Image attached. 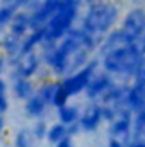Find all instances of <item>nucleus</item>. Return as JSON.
I'll return each instance as SVG.
<instances>
[{"mask_svg":"<svg viewBox=\"0 0 145 147\" xmlns=\"http://www.w3.org/2000/svg\"><path fill=\"white\" fill-rule=\"evenodd\" d=\"M43 63L50 74L62 79L87 65L92 60V53L99 46V39L85 33L80 26L72 28L56 43H44Z\"/></svg>","mask_w":145,"mask_h":147,"instance_id":"obj_1","label":"nucleus"},{"mask_svg":"<svg viewBox=\"0 0 145 147\" xmlns=\"http://www.w3.org/2000/svg\"><path fill=\"white\" fill-rule=\"evenodd\" d=\"M99 63L103 70L109 72L114 77L133 79L137 72L145 65V53L140 43L137 41L104 53L103 57H99Z\"/></svg>","mask_w":145,"mask_h":147,"instance_id":"obj_2","label":"nucleus"},{"mask_svg":"<svg viewBox=\"0 0 145 147\" xmlns=\"http://www.w3.org/2000/svg\"><path fill=\"white\" fill-rule=\"evenodd\" d=\"M119 21V5L113 0H94L87 3L85 12L80 17V28L91 36L101 41Z\"/></svg>","mask_w":145,"mask_h":147,"instance_id":"obj_3","label":"nucleus"},{"mask_svg":"<svg viewBox=\"0 0 145 147\" xmlns=\"http://www.w3.org/2000/svg\"><path fill=\"white\" fill-rule=\"evenodd\" d=\"M82 3H84L82 0H65L63 2V5L56 10V14L44 26V33H46L44 43H56L72 28H75V22L80 16Z\"/></svg>","mask_w":145,"mask_h":147,"instance_id":"obj_4","label":"nucleus"},{"mask_svg":"<svg viewBox=\"0 0 145 147\" xmlns=\"http://www.w3.org/2000/svg\"><path fill=\"white\" fill-rule=\"evenodd\" d=\"M101 69V63H99V58H92L87 65H84L82 69L75 70V72L68 74L65 77L60 79V87L65 91V94L68 98L73 96H79V94H84L92 75Z\"/></svg>","mask_w":145,"mask_h":147,"instance_id":"obj_5","label":"nucleus"},{"mask_svg":"<svg viewBox=\"0 0 145 147\" xmlns=\"http://www.w3.org/2000/svg\"><path fill=\"white\" fill-rule=\"evenodd\" d=\"M9 65H10L12 79L14 77H29V79H34L36 74L39 72V69H41V65H43V57L38 53V50L36 51H29V53L19 55Z\"/></svg>","mask_w":145,"mask_h":147,"instance_id":"obj_6","label":"nucleus"},{"mask_svg":"<svg viewBox=\"0 0 145 147\" xmlns=\"http://www.w3.org/2000/svg\"><path fill=\"white\" fill-rule=\"evenodd\" d=\"M108 132L111 137H118L125 142L133 139V111L126 106H121L114 120L108 123Z\"/></svg>","mask_w":145,"mask_h":147,"instance_id":"obj_7","label":"nucleus"},{"mask_svg":"<svg viewBox=\"0 0 145 147\" xmlns=\"http://www.w3.org/2000/svg\"><path fill=\"white\" fill-rule=\"evenodd\" d=\"M119 28L123 31H126L130 36L137 41H140V38L145 33V9L144 7H133L130 9L119 22Z\"/></svg>","mask_w":145,"mask_h":147,"instance_id":"obj_8","label":"nucleus"},{"mask_svg":"<svg viewBox=\"0 0 145 147\" xmlns=\"http://www.w3.org/2000/svg\"><path fill=\"white\" fill-rule=\"evenodd\" d=\"M114 82H116L114 75H111L109 72L101 69V70H97L92 75V79H91V82H89V86H87V89H85L84 94H85V98L89 101H97L99 103V99L103 98V94L108 91Z\"/></svg>","mask_w":145,"mask_h":147,"instance_id":"obj_9","label":"nucleus"},{"mask_svg":"<svg viewBox=\"0 0 145 147\" xmlns=\"http://www.w3.org/2000/svg\"><path fill=\"white\" fill-rule=\"evenodd\" d=\"M103 123H104V118H103V106H101V103L92 101L85 110H82L80 118H79V125H80L82 132L94 134V132L99 130V127Z\"/></svg>","mask_w":145,"mask_h":147,"instance_id":"obj_10","label":"nucleus"},{"mask_svg":"<svg viewBox=\"0 0 145 147\" xmlns=\"http://www.w3.org/2000/svg\"><path fill=\"white\" fill-rule=\"evenodd\" d=\"M130 43H137V39H133L126 31H123L121 28H113L108 34H104V36L101 38L99 46H97V53H99V57H103L104 53L113 51L116 48H121V46H126Z\"/></svg>","mask_w":145,"mask_h":147,"instance_id":"obj_11","label":"nucleus"},{"mask_svg":"<svg viewBox=\"0 0 145 147\" xmlns=\"http://www.w3.org/2000/svg\"><path fill=\"white\" fill-rule=\"evenodd\" d=\"M63 2L65 0H41L38 7L31 12V29L46 26V22L56 14V10L63 5Z\"/></svg>","mask_w":145,"mask_h":147,"instance_id":"obj_12","label":"nucleus"},{"mask_svg":"<svg viewBox=\"0 0 145 147\" xmlns=\"http://www.w3.org/2000/svg\"><path fill=\"white\" fill-rule=\"evenodd\" d=\"M128 87H130V84H126V82H114L108 91L103 94V98L99 99V103L101 105H113L116 108L125 106Z\"/></svg>","mask_w":145,"mask_h":147,"instance_id":"obj_13","label":"nucleus"},{"mask_svg":"<svg viewBox=\"0 0 145 147\" xmlns=\"http://www.w3.org/2000/svg\"><path fill=\"white\" fill-rule=\"evenodd\" d=\"M36 87L38 86L34 84V80L29 79V77H14V79H12V86H10L12 94H14L19 101L29 99V98L36 92Z\"/></svg>","mask_w":145,"mask_h":147,"instance_id":"obj_14","label":"nucleus"},{"mask_svg":"<svg viewBox=\"0 0 145 147\" xmlns=\"http://www.w3.org/2000/svg\"><path fill=\"white\" fill-rule=\"evenodd\" d=\"M125 106L130 108L133 111H138L145 108V86L142 84H137L132 80L130 87H128V92H126V99H125Z\"/></svg>","mask_w":145,"mask_h":147,"instance_id":"obj_15","label":"nucleus"},{"mask_svg":"<svg viewBox=\"0 0 145 147\" xmlns=\"http://www.w3.org/2000/svg\"><path fill=\"white\" fill-rule=\"evenodd\" d=\"M44 39H46L44 26H43V28H34V29H31L26 36L22 38V43H21V53H19V55L29 53V51H36L39 46L44 45Z\"/></svg>","mask_w":145,"mask_h":147,"instance_id":"obj_16","label":"nucleus"},{"mask_svg":"<svg viewBox=\"0 0 145 147\" xmlns=\"http://www.w3.org/2000/svg\"><path fill=\"white\" fill-rule=\"evenodd\" d=\"M21 43H22V38L17 36V34H14V33H10V31H7V33L3 34V38L0 39L2 51L5 53L9 63L19 57V53H21Z\"/></svg>","mask_w":145,"mask_h":147,"instance_id":"obj_17","label":"nucleus"},{"mask_svg":"<svg viewBox=\"0 0 145 147\" xmlns=\"http://www.w3.org/2000/svg\"><path fill=\"white\" fill-rule=\"evenodd\" d=\"M48 106H50V105H48L38 92H34L29 99L24 101V113H26L28 118L38 120V118H43V116H44Z\"/></svg>","mask_w":145,"mask_h":147,"instance_id":"obj_18","label":"nucleus"},{"mask_svg":"<svg viewBox=\"0 0 145 147\" xmlns=\"http://www.w3.org/2000/svg\"><path fill=\"white\" fill-rule=\"evenodd\" d=\"M9 31L17 34V36L24 38L29 31H31V12H26L22 9H19L9 26Z\"/></svg>","mask_w":145,"mask_h":147,"instance_id":"obj_19","label":"nucleus"},{"mask_svg":"<svg viewBox=\"0 0 145 147\" xmlns=\"http://www.w3.org/2000/svg\"><path fill=\"white\" fill-rule=\"evenodd\" d=\"M60 87V79H46L43 82H39L36 87V92L51 106L53 105V99H55V94Z\"/></svg>","mask_w":145,"mask_h":147,"instance_id":"obj_20","label":"nucleus"},{"mask_svg":"<svg viewBox=\"0 0 145 147\" xmlns=\"http://www.w3.org/2000/svg\"><path fill=\"white\" fill-rule=\"evenodd\" d=\"M80 108L79 106H73V105H63L62 108H56V116H58V121L65 123V125H72L77 123L79 118H80Z\"/></svg>","mask_w":145,"mask_h":147,"instance_id":"obj_21","label":"nucleus"},{"mask_svg":"<svg viewBox=\"0 0 145 147\" xmlns=\"http://www.w3.org/2000/svg\"><path fill=\"white\" fill-rule=\"evenodd\" d=\"M68 135V125L62 123V121H55L48 127V134H46V142L50 146H55L56 142H60L63 137Z\"/></svg>","mask_w":145,"mask_h":147,"instance_id":"obj_22","label":"nucleus"},{"mask_svg":"<svg viewBox=\"0 0 145 147\" xmlns=\"http://www.w3.org/2000/svg\"><path fill=\"white\" fill-rule=\"evenodd\" d=\"M34 140H36V139H34L31 128H28V127L19 128V130L14 134V139H12L14 147H33L34 146Z\"/></svg>","mask_w":145,"mask_h":147,"instance_id":"obj_23","label":"nucleus"},{"mask_svg":"<svg viewBox=\"0 0 145 147\" xmlns=\"http://www.w3.org/2000/svg\"><path fill=\"white\" fill-rule=\"evenodd\" d=\"M17 10H19V7L12 5V3H2L0 5V33L10 26V22H12Z\"/></svg>","mask_w":145,"mask_h":147,"instance_id":"obj_24","label":"nucleus"},{"mask_svg":"<svg viewBox=\"0 0 145 147\" xmlns=\"http://www.w3.org/2000/svg\"><path fill=\"white\" fill-rule=\"evenodd\" d=\"M48 127H50V125L46 123L44 118H38V120H34V125L31 127V132H33V135H34L36 140H46Z\"/></svg>","mask_w":145,"mask_h":147,"instance_id":"obj_25","label":"nucleus"},{"mask_svg":"<svg viewBox=\"0 0 145 147\" xmlns=\"http://www.w3.org/2000/svg\"><path fill=\"white\" fill-rule=\"evenodd\" d=\"M101 106H103V118H104V123L113 121L119 108H116V106H113V105H101Z\"/></svg>","mask_w":145,"mask_h":147,"instance_id":"obj_26","label":"nucleus"},{"mask_svg":"<svg viewBox=\"0 0 145 147\" xmlns=\"http://www.w3.org/2000/svg\"><path fill=\"white\" fill-rule=\"evenodd\" d=\"M10 108V103H9V96L7 94H0V113L5 115Z\"/></svg>","mask_w":145,"mask_h":147,"instance_id":"obj_27","label":"nucleus"},{"mask_svg":"<svg viewBox=\"0 0 145 147\" xmlns=\"http://www.w3.org/2000/svg\"><path fill=\"white\" fill-rule=\"evenodd\" d=\"M126 146H128V142H125V140H121V139H118V137H111V135H109L108 147H126Z\"/></svg>","mask_w":145,"mask_h":147,"instance_id":"obj_28","label":"nucleus"},{"mask_svg":"<svg viewBox=\"0 0 145 147\" xmlns=\"http://www.w3.org/2000/svg\"><path fill=\"white\" fill-rule=\"evenodd\" d=\"M53 147H75V144H73V137L72 135H67V137H63L60 142H56Z\"/></svg>","mask_w":145,"mask_h":147,"instance_id":"obj_29","label":"nucleus"},{"mask_svg":"<svg viewBox=\"0 0 145 147\" xmlns=\"http://www.w3.org/2000/svg\"><path fill=\"white\" fill-rule=\"evenodd\" d=\"M132 80H133V82H137V84H142V86H145V65L140 69V70H138V72H137V75H135Z\"/></svg>","mask_w":145,"mask_h":147,"instance_id":"obj_30","label":"nucleus"},{"mask_svg":"<svg viewBox=\"0 0 145 147\" xmlns=\"http://www.w3.org/2000/svg\"><path fill=\"white\" fill-rule=\"evenodd\" d=\"M126 147H145V140H142V139H132Z\"/></svg>","mask_w":145,"mask_h":147,"instance_id":"obj_31","label":"nucleus"},{"mask_svg":"<svg viewBox=\"0 0 145 147\" xmlns=\"http://www.w3.org/2000/svg\"><path fill=\"white\" fill-rule=\"evenodd\" d=\"M7 91H9V84L3 77H0V94H7Z\"/></svg>","mask_w":145,"mask_h":147,"instance_id":"obj_32","label":"nucleus"},{"mask_svg":"<svg viewBox=\"0 0 145 147\" xmlns=\"http://www.w3.org/2000/svg\"><path fill=\"white\" fill-rule=\"evenodd\" d=\"M5 123H7V121H5V115L0 113V134L5 130Z\"/></svg>","mask_w":145,"mask_h":147,"instance_id":"obj_33","label":"nucleus"},{"mask_svg":"<svg viewBox=\"0 0 145 147\" xmlns=\"http://www.w3.org/2000/svg\"><path fill=\"white\" fill-rule=\"evenodd\" d=\"M31 2H33V0H15V5L21 9V7H26V5L31 3Z\"/></svg>","mask_w":145,"mask_h":147,"instance_id":"obj_34","label":"nucleus"},{"mask_svg":"<svg viewBox=\"0 0 145 147\" xmlns=\"http://www.w3.org/2000/svg\"><path fill=\"white\" fill-rule=\"evenodd\" d=\"M138 43H140V46H142V50H144V53H145V33H144V36L140 38V41H138Z\"/></svg>","mask_w":145,"mask_h":147,"instance_id":"obj_35","label":"nucleus"},{"mask_svg":"<svg viewBox=\"0 0 145 147\" xmlns=\"http://www.w3.org/2000/svg\"><path fill=\"white\" fill-rule=\"evenodd\" d=\"M3 69H5V60L0 57V74H2V70H3Z\"/></svg>","mask_w":145,"mask_h":147,"instance_id":"obj_36","label":"nucleus"},{"mask_svg":"<svg viewBox=\"0 0 145 147\" xmlns=\"http://www.w3.org/2000/svg\"><path fill=\"white\" fill-rule=\"evenodd\" d=\"M0 50H2V45H0Z\"/></svg>","mask_w":145,"mask_h":147,"instance_id":"obj_37","label":"nucleus"}]
</instances>
